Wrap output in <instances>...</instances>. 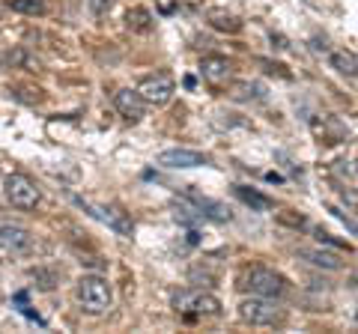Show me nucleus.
Returning <instances> with one entry per match:
<instances>
[{
	"instance_id": "1",
	"label": "nucleus",
	"mask_w": 358,
	"mask_h": 334,
	"mask_svg": "<svg viewBox=\"0 0 358 334\" xmlns=\"http://www.w3.org/2000/svg\"><path fill=\"white\" fill-rule=\"evenodd\" d=\"M236 286L242 293L251 296H266V298H284L287 296V277L278 275L275 269H266V266H245L239 272Z\"/></svg>"
},
{
	"instance_id": "2",
	"label": "nucleus",
	"mask_w": 358,
	"mask_h": 334,
	"mask_svg": "<svg viewBox=\"0 0 358 334\" xmlns=\"http://www.w3.org/2000/svg\"><path fill=\"white\" fill-rule=\"evenodd\" d=\"M75 296H78V305H81L84 314H105L110 307V284L105 281L102 275H84L81 281L75 284Z\"/></svg>"
},
{
	"instance_id": "3",
	"label": "nucleus",
	"mask_w": 358,
	"mask_h": 334,
	"mask_svg": "<svg viewBox=\"0 0 358 334\" xmlns=\"http://www.w3.org/2000/svg\"><path fill=\"white\" fill-rule=\"evenodd\" d=\"M239 319L248 326H281L287 319L284 307L278 305V298H266V296H251L239 302Z\"/></svg>"
},
{
	"instance_id": "4",
	"label": "nucleus",
	"mask_w": 358,
	"mask_h": 334,
	"mask_svg": "<svg viewBox=\"0 0 358 334\" xmlns=\"http://www.w3.org/2000/svg\"><path fill=\"white\" fill-rule=\"evenodd\" d=\"M173 307L185 317H218L221 314V298L203 293V289H185L173 298Z\"/></svg>"
},
{
	"instance_id": "5",
	"label": "nucleus",
	"mask_w": 358,
	"mask_h": 334,
	"mask_svg": "<svg viewBox=\"0 0 358 334\" xmlns=\"http://www.w3.org/2000/svg\"><path fill=\"white\" fill-rule=\"evenodd\" d=\"M134 90H138V96H141L147 105L162 108V105H167V102L173 99V93H176V81H173V75H167V72H155V75L141 78Z\"/></svg>"
},
{
	"instance_id": "6",
	"label": "nucleus",
	"mask_w": 358,
	"mask_h": 334,
	"mask_svg": "<svg viewBox=\"0 0 358 334\" xmlns=\"http://www.w3.org/2000/svg\"><path fill=\"white\" fill-rule=\"evenodd\" d=\"M3 194L15 209H36L39 203V185L27 173H9L3 182Z\"/></svg>"
},
{
	"instance_id": "7",
	"label": "nucleus",
	"mask_w": 358,
	"mask_h": 334,
	"mask_svg": "<svg viewBox=\"0 0 358 334\" xmlns=\"http://www.w3.org/2000/svg\"><path fill=\"white\" fill-rule=\"evenodd\" d=\"M75 203H78V206H84L87 212L93 215V218H99L102 224H108L110 230L117 233V236H131L134 224H131V218L122 212L120 206H96V203H90V200H81V197H75Z\"/></svg>"
},
{
	"instance_id": "8",
	"label": "nucleus",
	"mask_w": 358,
	"mask_h": 334,
	"mask_svg": "<svg viewBox=\"0 0 358 334\" xmlns=\"http://www.w3.org/2000/svg\"><path fill=\"white\" fill-rule=\"evenodd\" d=\"M36 239L27 227H18V224H0V248L9 251V254H30Z\"/></svg>"
},
{
	"instance_id": "9",
	"label": "nucleus",
	"mask_w": 358,
	"mask_h": 334,
	"mask_svg": "<svg viewBox=\"0 0 358 334\" xmlns=\"http://www.w3.org/2000/svg\"><path fill=\"white\" fill-rule=\"evenodd\" d=\"M114 108L120 110V117H126L129 122H141L143 110H147V102L138 96V90H120V93H114Z\"/></svg>"
},
{
	"instance_id": "10",
	"label": "nucleus",
	"mask_w": 358,
	"mask_h": 334,
	"mask_svg": "<svg viewBox=\"0 0 358 334\" xmlns=\"http://www.w3.org/2000/svg\"><path fill=\"white\" fill-rule=\"evenodd\" d=\"M159 164L179 170V167H203V164H209V159L194 150H164V152H159Z\"/></svg>"
},
{
	"instance_id": "11",
	"label": "nucleus",
	"mask_w": 358,
	"mask_h": 334,
	"mask_svg": "<svg viewBox=\"0 0 358 334\" xmlns=\"http://www.w3.org/2000/svg\"><path fill=\"white\" fill-rule=\"evenodd\" d=\"M233 194H236L245 206H251L254 212H268L275 203L268 200L266 194H260V191H254V188H248V185H233Z\"/></svg>"
},
{
	"instance_id": "12",
	"label": "nucleus",
	"mask_w": 358,
	"mask_h": 334,
	"mask_svg": "<svg viewBox=\"0 0 358 334\" xmlns=\"http://www.w3.org/2000/svg\"><path fill=\"white\" fill-rule=\"evenodd\" d=\"M299 254H301L305 260H310L313 266L326 269V272H341V269H343V263L338 260V254H329V251H320V248H301Z\"/></svg>"
},
{
	"instance_id": "13",
	"label": "nucleus",
	"mask_w": 358,
	"mask_h": 334,
	"mask_svg": "<svg viewBox=\"0 0 358 334\" xmlns=\"http://www.w3.org/2000/svg\"><path fill=\"white\" fill-rule=\"evenodd\" d=\"M188 197L194 200V206L200 209V215H203V218H212V221H230V212L218 203V200L200 197V194H194V191H188Z\"/></svg>"
},
{
	"instance_id": "14",
	"label": "nucleus",
	"mask_w": 358,
	"mask_h": 334,
	"mask_svg": "<svg viewBox=\"0 0 358 334\" xmlns=\"http://www.w3.org/2000/svg\"><path fill=\"white\" fill-rule=\"evenodd\" d=\"M329 60H331V66H334V69H338L341 75L358 78V54H352V51H331Z\"/></svg>"
},
{
	"instance_id": "15",
	"label": "nucleus",
	"mask_w": 358,
	"mask_h": 334,
	"mask_svg": "<svg viewBox=\"0 0 358 334\" xmlns=\"http://www.w3.org/2000/svg\"><path fill=\"white\" fill-rule=\"evenodd\" d=\"M200 72H203V78H209V81H227L230 63L224 57H203L200 60Z\"/></svg>"
},
{
	"instance_id": "16",
	"label": "nucleus",
	"mask_w": 358,
	"mask_h": 334,
	"mask_svg": "<svg viewBox=\"0 0 358 334\" xmlns=\"http://www.w3.org/2000/svg\"><path fill=\"white\" fill-rule=\"evenodd\" d=\"M126 24H129V30H134V33H150L152 30V15L147 13V9H131V13L126 15Z\"/></svg>"
},
{
	"instance_id": "17",
	"label": "nucleus",
	"mask_w": 358,
	"mask_h": 334,
	"mask_svg": "<svg viewBox=\"0 0 358 334\" xmlns=\"http://www.w3.org/2000/svg\"><path fill=\"white\" fill-rule=\"evenodd\" d=\"M9 9L21 15H45L48 0H9Z\"/></svg>"
},
{
	"instance_id": "18",
	"label": "nucleus",
	"mask_w": 358,
	"mask_h": 334,
	"mask_svg": "<svg viewBox=\"0 0 358 334\" xmlns=\"http://www.w3.org/2000/svg\"><path fill=\"white\" fill-rule=\"evenodd\" d=\"M209 24H212V27H215V30L239 33V27H242V21H239V18H233V15H227V13H218V9H212V13H209Z\"/></svg>"
},
{
	"instance_id": "19",
	"label": "nucleus",
	"mask_w": 358,
	"mask_h": 334,
	"mask_svg": "<svg viewBox=\"0 0 358 334\" xmlns=\"http://www.w3.org/2000/svg\"><path fill=\"white\" fill-rule=\"evenodd\" d=\"M3 60H6L9 66H27V69H33V66H39V60H30V57H27V51H24V48H18V51H9Z\"/></svg>"
},
{
	"instance_id": "20",
	"label": "nucleus",
	"mask_w": 358,
	"mask_h": 334,
	"mask_svg": "<svg viewBox=\"0 0 358 334\" xmlns=\"http://www.w3.org/2000/svg\"><path fill=\"white\" fill-rule=\"evenodd\" d=\"M329 212H331L334 218H338V221H341V224H343L346 230H350V233H352V236H358V224H355V221H352L350 215H346V212H343V209H341V206H329Z\"/></svg>"
},
{
	"instance_id": "21",
	"label": "nucleus",
	"mask_w": 358,
	"mask_h": 334,
	"mask_svg": "<svg viewBox=\"0 0 358 334\" xmlns=\"http://www.w3.org/2000/svg\"><path fill=\"white\" fill-rule=\"evenodd\" d=\"M317 239H320V245H334V248H341V251H352L346 242H338V239H334L331 233H326V230H317Z\"/></svg>"
},
{
	"instance_id": "22",
	"label": "nucleus",
	"mask_w": 358,
	"mask_h": 334,
	"mask_svg": "<svg viewBox=\"0 0 358 334\" xmlns=\"http://www.w3.org/2000/svg\"><path fill=\"white\" fill-rule=\"evenodd\" d=\"M278 221H281V224H289V227H305L308 224L305 215H287V212L278 215Z\"/></svg>"
},
{
	"instance_id": "23",
	"label": "nucleus",
	"mask_w": 358,
	"mask_h": 334,
	"mask_svg": "<svg viewBox=\"0 0 358 334\" xmlns=\"http://www.w3.org/2000/svg\"><path fill=\"white\" fill-rule=\"evenodd\" d=\"M90 6H93L96 15H105L108 9H110V0H90Z\"/></svg>"
},
{
	"instance_id": "24",
	"label": "nucleus",
	"mask_w": 358,
	"mask_h": 334,
	"mask_svg": "<svg viewBox=\"0 0 358 334\" xmlns=\"http://www.w3.org/2000/svg\"><path fill=\"white\" fill-rule=\"evenodd\" d=\"M352 284H355V289H358V272H355V275H352Z\"/></svg>"
},
{
	"instance_id": "25",
	"label": "nucleus",
	"mask_w": 358,
	"mask_h": 334,
	"mask_svg": "<svg viewBox=\"0 0 358 334\" xmlns=\"http://www.w3.org/2000/svg\"><path fill=\"white\" fill-rule=\"evenodd\" d=\"M355 319H358V314H355Z\"/></svg>"
}]
</instances>
